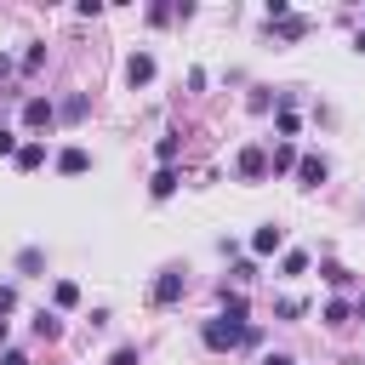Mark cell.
Masks as SVG:
<instances>
[{
	"instance_id": "1",
	"label": "cell",
	"mask_w": 365,
	"mask_h": 365,
	"mask_svg": "<svg viewBox=\"0 0 365 365\" xmlns=\"http://www.w3.org/2000/svg\"><path fill=\"white\" fill-rule=\"evenodd\" d=\"M234 342H257V331H251V325H234V319L217 314V319L205 325V348H234Z\"/></svg>"
},
{
	"instance_id": "2",
	"label": "cell",
	"mask_w": 365,
	"mask_h": 365,
	"mask_svg": "<svg viewBox=\"0 0 365 365\" xmlns=\"http://www.w3.org/2000/svg\"><path fill=\"white\" fill-rule=\"evenodd\" d=\"M86 165H91V154H86V148H63V154H57V171H63V177H80Z\"/></svg>"
},
{
	"instance_id": "3",
	"label": "cell",
	"mask_w": 365,
	"mask_h": 365,
	"mask_svg": "<svg viewBox=\"0 0 365 365\" xmlns=\"http://www.w3.org/2000/svg\"><path fill=\"white\" fill-rule=\"evenodd\" d=\"M279 240H285V234L268 222V228H257V234H251V251H257V257H274V251H279Z\"/></svg>"
},
{
	"instance_id": "4",
	"label": "cell",
	"mask_w": 365,
	"mask_h": 365,
	"mask_svg": "<svg viewBox=\"0 0 365 365\" xmlns=\"http://www.w3.org/2000/svg\"><path fill=\"white\" fill-rule=\"evenodd\" d=\"M182 285H188L182 274H160V279H154V302H177V297H182Z\"/></svg>"
},
{
	"instance_id": "5",
	"label": "cell",
	"mask_w": 365,
	"mask_h": 365,
	"mask_svg": "<svg viewBox=\"0 0 365 365\" xmlns=\"http://www.w3.org/2000/svg\"><path fill=\"white\" fill-rule=\"evenodd\" d=\"M125 80H131V86H148V80H154V57H143V51H137V57L125 63Z\"/></svg>"
},
{
	"instance_id": "6",
	"label": "cell",
	"mask_w": 365,
	"mask_h": 365,
	"mask_svg": "<svg viewBox=\"0 0 365 365\" xmlns=\"http://www.w3.org/2000/svg\"><path fill=\"white\" fill-rule=\"evenodd\" d=\"M51 114H57V108H51L46 97H29V103H23V120H29V125H51Z\"/></svg>"
},
{
	"instance_id": "7",
	"label": "cell",
	"mask_w": 365,
	"mask_h": 365,
	"mask_svg": "<svg viewBox=\"0 0 365 365\" xmlns=\"http://www.w3.org/2000/svg\"><path fill=\"white\" fill-rule=\"evenodd\" d=\"M262 171H268V154L262 148H245L240 154V177H262Z\"/></svg>"
},
{
	"instance_id": "8",
	"label": "cell",
	"mask_w": 365,
	"mask_h": 365,
	"mask_svg": "<svg viewBox=\"0 0 365 365\" xmlns=\"http://www.w3.org/2000/svg\"><path fill=\"white\" fill-rule=\"evenodd\" d=\"M297 177H302V182H325V160H319V154L297 160Z\"/></svg>"
},
{
	"instance_id": "9",
	"label": "cell",
	"mask_w": 365,
	"mask_h": 365,
	"mask_svg": "<svg viewBox=\"0 0 365 365\" xmlns=\"http://www.w3.org/2000/svg\"><path fill=\"white\" fill-rule=\"evenodd\" d=\"M17 165H23V171L46 165V148H40V143H23V148H17Z\"/></svg>"
},
{
	"instance_id": "10",
	"label": "cell",
	"mask_w": 365,
	"mask_h": 365,
	"mask_svg": "<svg viewBox=\"0 0 365 365\" xmlns=\"http://www.w3.org/2000/svg\"><path fill=\"white\" fill-rule=\"evenodd\" d=\"M148 194H154V200H165V194H177V171L165 165V171H160V177L148 182Z\"/></svg>"
},
{
	"instance_id": "11",
	"label": "cell",
	"mask_w": 365,
	"mask_h": 365,
	"mask_svg": "<svg viewBox=\"0 0 365 365\" xmlns=\"http://www.w3.org/2000/svg\"><path fill=\"white\" fill-rule=\"evenodd\" d=\"M51 297H57V308H74V302H80V285H74V279H57Z\"/></svg>"
},
{
	"instance_id": "12",
	"label": "cell",
	"mask_w": 365,
	"mask_h": 365,
	"mask_svg": "<svg viewBox=\"0 0 365 365\" xmlns=\"http://www.w3.org/2000/svg\"><path fill=\"white\" fill-rule=\"evenodd\" d=\"M279 268H285V279H297V274H308V257H302V251H291Z\"/></svg>"
},
{
	"instance_id": "13",
	"label": "cell",
	"mask_w": 365,
	"mask_h": 365,
	"mask_svg": "<svg viewBox=\"0 0 365 365\" xmlns=\"http://www.w3.org/2000/svg\"><path fill=\"white\" fill-rule=\"evenodd\" d=\"M34 331H40V336H63V319H57V314H40Z\"/></svg>"
},
{
	"instance_id": "14",
	"label": "cell",
	"mask_w": 365,
	"mask_h": 365,
	"mask_svg": "<svg viewBox=\"0 0 365 365\" xmlns=\"http://www.w3.org/2000/svg\"><path fill=\"white\" fill-rule=\"evenodd\" d=\"M291 165H297V154H291V143H279L274 148V171H291Z\"/></svg>"
},
{
	"instance_id": "15",
	"label": "cell",
	"mask_w": 365,
	"mask_h": 365,
	"mask_svg": "<svg viewBox=\"0 0 365 365\" xmlns=\"http://www.w3.org/2000/svg\"><path fill=\"white\" fill-rule=\"evenodd\" d=\"M17 268H23V274H40V268H46V257H40V251H23V257H17Z\"/></svg>"
},
{
	"instance_id": "16",
	"label": "cell",
	"mask_w": 365,
	"mask_h": 365,
	"mask_svg": "<svg viewBox=\"0 0 365 365\" xmlns=\"http://www.w3.org/2000/svg\"><path fill=\"white\" fill-rule=\"evenodd\" d=\"M325 325H348V302H331L325 308Z\"/></svg>"
},
{
	"instance_id": "17",
	"label": "cell",
	"mask_w": 365,
	"mask_h": 365,
	"mask_svg": "<svg viewBox=\"0 0 365 365\" xmlns=\"http://www.w3.org/2000/svg\"><path fill=\"white\" fill-rule=\"evenodd\" d=\"M108 365H137V348H114V359Z\"/></svg>"
},
{
	"instance_id": "18",
	"label": "cell",
	"mask_w": 365,
	"mask_h": 365,
	"mask_svg": "<svg viewBox=\"0 0 365 365\" xmlns=\"http://www.w3.org/2000/svg\"><path fill=\"white\" fill-rule=\"evenodd\" d=\"M0 154H17V137L11 131H0Z\"/></svg>"
},
{
	"instance_id": "19",
	"label": "cell",
	"mask_w": 365,
	"mask_h": 365,
	"mask_svg": "<svg viewBox=\"0 0 365 365\" xmlns=\"http://www.w3.org/2000/svg\"><path fill=\"white\" fill-rule=\"evenodd\" d=\"M6 365H29V359H23V354H17V348H11V354H6Z\"/></svg>"
},
{
	"instance_id": "20",
	"label": "cell",
	"mask_w": 365,
	"mask_h": 365,
	"mask_svg": "<svg viewBox=\"0 0 365 365\" xmlns=\"http://www.w3.org/2000/svg\"><path fill=\"white\" fill-rule=\"evenodd\" d=\"M262 365H291V359H285V354H268V359H262Z\"/></svg>"
}]
</instances>
